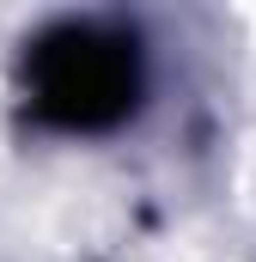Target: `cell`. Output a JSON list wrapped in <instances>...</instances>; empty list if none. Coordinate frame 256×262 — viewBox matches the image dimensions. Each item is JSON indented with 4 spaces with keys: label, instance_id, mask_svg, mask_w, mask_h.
<instances>
[{
    "label": "cell",
    "instance_id": "1",
    "mask_svg": "<svg viewBox=\"0 0 256 262\" xmlns=\"http://www.w3.org/2000/svg\"><path fill=\"white\" fill-rule=\"evenodd\" d=\"M134 92H140V67L128 37L116 31L67 25L43 37L31 55V98L61 128H110L116 116H128Z\"/></svg>",
    "mask_w": 256,
    "mask_h": 262
}]
</instances>
